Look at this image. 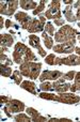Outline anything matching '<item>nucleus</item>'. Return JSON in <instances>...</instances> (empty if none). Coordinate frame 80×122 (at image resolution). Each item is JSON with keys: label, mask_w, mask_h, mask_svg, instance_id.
<instances>
[{"label": "nucleus", "mask_w": 80, "mask_h": 122, "mask_svg": "<svg viewBox=\"0 0 80 122\" xmlns=\"http://www.w3.org/2000/svg\"><path fill=\"white\" fill-rule=\"evenodd\" d=\"M38 97H41L43 100H47V101H55V102H59V103L68 104V105L77 104L78 102H80V97L76 95L74 92H71V93L61 92V93H58V94L42 92L38 94Z\"/></svg>", "instance_id": "2"}, {"label": "nucleus", "mask_w": 80, "mask_h": 122, "mask_svg": "<svg viewBox=\"0 0 80 122\" xmlns=\"http://www.w3.org/2000/svg\"><path fill=\"white\" fill-rule=\"evenodd\" d=\"M73 6H74V8H76V9H78L79 6H80V0H78V1H77L76 3L73 4Z\"/></svg>", "instance_id": "38"}, {"label": "nucleus", "mask_w": 80, "mask_h": 122, "mask_svg": "<svg viewBox=\"0 0 80 122\" xmlns=\"http://www.w3.org/2000/svg\"><path fill=\"white\" fill-rule=\"evenodd\" d=\"M14 44V38L9 33H1L0 34V45L1 47H11Z\"/></svg>", "instance_id": "16"}, {"label": "nucleus", "mask_w": 80, "mask_h": 122, "mask_svg": "<svg viewBox=\"0 0 80 122\" xmlns=\"http://www.w3.org/2000/svg\"><path fill=\"white\" fill-rule=\"evenodd\" d=\"M52 86H53V91L57 93H61V92H66L71 89V86L72 85L70 82H67V80L63 79V78H59V79L55 80L52 82Z\"/></svg>", "instance_id": "12"}, {"label": "nucleus", "mask_w": 80, "mask_h": 122, "mask_svg": "<svg viewBox=\"0 0 80 122\" xmlns=\"http://www.w3.org/2000/svg\"><path fill=\"white\" fill-rule=\"evenodd\" d=\"M0 61H1V64H4V65H12L13 62L10 58L6 57V55L4 53H0Z\"/></svg>", "instance_id": "27"}, {"label": "nucleus", "mask_w": 80, "mask_h": 122, "mask_svg": "<svg viewBox=\"0 0 80 122\" xmlns=\"http://www.w3.org/2000/svg\"><path fill=\"white\" fill-rule=\"evenodd\" d=\"M45 31H46L47 33H49L50 36H55V27H53V25L50 21H48V23L46 24V26H45Z\"/></svg>", "instance_id": "28"}, {"label": "nucleus", "mask_w": 80, "mask_h": 122, "mask_svg": "<svg viewBox=\"0 0 80 122\" xmlns=\"http://www.w3.org/2000/svg\"><path fill=\"white\" fill-rule=\"evenodd\" d=\"M61 1L60 0H52L48 5V9L45 12V17L48 19H59L62 18L61 14Z\"/></svg>", "instance_id": "6"}, {"label": "nucleus", "mask_w": 80, "mask_h": 122, "mask_svg": "<svg viewBox=\"0 0 80 122\" xmlns=\"http://www.w3.org/2000/svg\"><path fill=\"white\" fill-rule=\"evenodd\" d=\"M45 23H46V17L45 15H41L38 18H32L28 26L27 31L30 33H36V32H43L45 28Z\"/></svg>", "instance_id": "7"}, {"label": "nucleus", "mask_w": 80, "mask_h": 122, "mask_svg": "<svg viewBox=\"0 0 80 122\" xmlns=\"http://www.w3.org/2000/svg\"><path fill=\"white\" fill-rule=\"evenodd\" d=\"M76 43H61V44H57L52 47V51L58 54H68L72 55V53L75 51V47H76Z\"/></svg>", "instance_id": "10"}, {"label": "nucleus", "mask_w": 80, "mask_h": 122, "mask_svg": "<svg viewBox=\"0 0 80 122\" xmlns=\"http://www.w3.org/2000/svg\"><path fill=\"white\" fill-rule=\"evenodd\" d=\"M78 27H80V21H79V23H78Z\"/></svg>", "instance_id": "42"}, {"label": "nucleus", "mask_w": 80, "mask_h": 122, "mask_svg": "<svg viewBox=\"0 0 80 122\" xmlns=\"http://www.w3.org/2000/svg\"><path fill=\"white\" fill-rule=\"evenodd\" d=\"M45 8H46V1H45V0H41L40 3H38V5L36 6V9H35V10H33L32 14H33V15L41 14V13L45 10Z\"/></svg>", "instance_id": "26"}, {"label": "nucleus", "mask_w": 80, "mask_h": 122, "mask_svg": "<svg viewBox=\"0 0 80 122\" xmlns=\"http://www.w3.org/2000/svg\"><path fill=\"white\" fill-rule=\"evenodd\" d=\"M14 120L16 122H32L31 117L28 114H23V112H19L14 116Z\"/></svg>", "instance_id": "22"}, {"label": "nucleus", "mask_w": 80, "mask_h": 122, "mask_svg": "<svg viewBox=\"0 0 80 122\" xmlns=\"http://www.w3.org/2000/svg\"><path fill=\"white\" fill-rule=\"evenodd\" d=\"M76 18L80 21V6H79L78 9H77V12H76Z\"/></svg>", "instance_id": "35"}, {"label": "nucleus", "mask_w": 80, "mask_h": 122, "mask_svg": "<svg viewBox=\"0 0 80 122\" xmlns=\"http://www.w3.org/2000/svg\"><path fill=\"white\" fill-rule=\"evenodd\" d=\"M19 5V2L17 0H9V1H1L0 2V13L1 15L11 16L15 13Z\"/></svg>", "instance_id": "8"}, {"label": "nucleus", "mask_w": 80, "mask_h": 122, "mask_svg": "<svg viewBox=\"0 0 80 122\" xmlns=\"http://www.w3.org/2000/svg\"><path fill=\"white\" fill-rule=\"evenodd\" d=\"M12 57L13 61L19 65L24 62H27V61H38V58L34 55L33 51L21 42H17L14 45Z\"/></svg>", "instance_id": "1"}, {"label": "nucleus", "mask_w": 80, "mask_h": 122, "mask_svg": "<svg viewBox=\"0 0 80 122\" xmlns=\"http://www.w3.org/2000/svg\"><path fill=\"white\" fill-rule=\"evenodd\" d=\"M63 3H65L66 5H73V0H64Z\"/></svg>", "instance_id": "36"}, {"label": "nucleus", "mask_w": 80, "mask_h": 122, "mask_svg": "<svg viewBox=\"0 0 80 122\" xmlns=\"http://www.w3.org/2000/svg\"><path fill=\"white\" fill-rule=\"evenodd\" d=\"M72 92H80V72H77L74 78V84L71 86L70 89Z\"/></svg>", "instance_id": "21"}, {"label": "nucleus", "mask_w": 80, "mask_h": 122, "mask_svg": "<svg viewBox=\"0 0 80 122\" xmlns=\"http://www.w3.org/2000/svg\"><path fill=\"white\" fill-rule=\"evenodd\" d=\"M75 51H76V54H77V55H78V56H80V47H75Z\"/></svg>", "instance_id": "39"}, {"label": "nucleus", "mask_w": 80, "mask_h": 122, "mask_svg": "<svg viewBox=\"0 0 80 122\" xmlns=\"http://www.w3.org/2000/svg\"><path fill=\"white\" fill-rule=\"evenodd\" d=\"M26 112L31 117L32 122H48L46 117L42 116V115L33 107H28L27 109H26Z\"/></svg>", "instance_id": "15"}, {"label": "nucleus", "mask_w": 80, "mask_h": 122, "mask_svg": "<svg viewBox=\"0 0 80 122\" xmlns=\"http://www.w3.org/2000/svg\"><path fill=\"white\" fill-rule=\"evenodd\" d=\"M3 28V16H0V29Z\"/></svg>", "instance_id": "37"}, {"label": "nucleus", "mask_w": 80, "mask_h": 122, "mask_svg": "<svg viewBox=\"0 0 80 122\" xmlns=\"http://www.w3.org/2000/svg\"><path fill=\"white\" fill-rule=\"evenodd\" d=\"M78 34V30L70 25H64L55 33V41L58 43H76V36Z\"/></svg>", "instance_id": "3"}, {"label": "nucleus", "mask_w": 80, "mask_h": 122, "mask_svg": "<svg viewBox=\"0 0 80 122\" xmlns=\"http://www.w3.org/2000/svg\"><path fill=\"white\" fill-rule=\"evenodd\" d=\"M29 44L31 45L32 47H34V48L38 49L41 57H44V58L46 57V51H45V49L41 46V40L38 36L31 34V36H29Z\"/></svg>", "instance_id": "14"}, {"label": "nucleus", "mask_w": 80, "mask_h": 122, "mask_svg": "<svg viewBox=\"0 0 80 122\" xmlns=\"http://www.w3.org/2000/svg\"><path fill=\"white\" fill-rule=\"evenodd\" d=\"M78 36V41L80 42V33H79V34H78V36Z\"/></svg>", "instance_id": "41"}, {"label": "nucleus", "mask_w": 80, "mask_h": 122, "mask_svg": "<svg viewBox=\"0 0 80 122\" xmlns=\"http://www.w3.org/2000/svg\"><path fill=\"white\" fill-rule=\"evenodd\" d=\"M63 73L60 71H50V70H46L40 75L38 79L41 82L46 81V80H57L62 77Z\"/></svg>", "instance_id": "11"}, {"label": "nucleus", "mask_w": 80, "mask_h": 122, "mask_svg": "<svg viewBox=\"0 0 80 122\" xmlns=\"http://www.w3.org/2000/svg\"><path fill=\"white\" fill-rule=\"evenodd\" d=\"M13 25H14V24H13L10 19H6V20H5V28H6V29H10V27H11V26H13Z\"/></svg>", "instance_id": "34"}, {"label": "nucleus", "mask_w": 80, "mask_h": 122, "mask_svg": "<svg viewBox=\"0 0 80 122\" xmlns=\"http://www.w3.org/2000/svg\"><path fill=\"white\" fill-rule=\"evenodd\" d=\"M10 100V97L6 95H0V104H5Z\"/></svg>", "instance_id": "33"}, {"label": "nucleus", "mask_w": 80, "mask_h": 122, "mask_svg": "<svg viewBox=\"0 0 80 122\" xmlns=\"http://www.w3.org/2000/svg\"><path fill=\"white\" fill-rule=\"evenodd\" d=\"M20 88L24 90L28 91L29 93H32L33 95H38L36 92V86L33 81H29V80H24L20 84Z\"/></svg>", "instance_id": "17"}, {"label": "nucleus", "mask_w": 80, "mask_h": 122, "mask_svg": "<svg viewBox=\"0 0 80 122\" xmlns=\"http://www.w3.org/2000/svg\"><path fill=\"white\" fill-rule=\"evenodd\" d=\"M55 59H56L55 54H49L48 56L45 57V61H46V63L49 65H55Z\"/></svg>", "instance_id": "30"}, {"label": "nucleus", "mask_w": 80, "mask_h": 122, "mask_svg": "<svg viewBox=\"0 0 80 122\" xmlns=\"http://www.w3.org/2000/svg\"><path fill=\"white\" fill-rule=\"evenodd\" d=\"M48 122H72V120L67 118H50Z\"/></svg>", "instance_id": "31"}, {"label": "nucleus", "mask_w": 80, "mask_h": 122, "mask_svg": "<svg viewBox=\"0 0 80 122\" xmlns=\"http://www.w3.org/2000/svg\"><path fill=\"white\" fill-rule=\"evenodd\" d=\"M15 19H16L18 23H20V26L23 29L27 30L32 17L30 16L29 14H27L26 12H17L16 14H15Z\"/></svg>", "instance_id": "13"}, {"label": "nucleus", "mask_w": 80, "mask_h": 122, "mask_svg": "<svg viewBox=\"0 0 80 122\" xmlns=\"http://www.w3.org/2000/svg\"><path fill=\"white\" fill-rule=\"evenodd\" d=\"M42 38H43V41H44V44L46 46L47 49H52L53 47V39L51 38L50 36H48L46 31H43L42 33Z\"/></svg>", "instance_id": "20"}, {"label": "nucleus", "mask_w": 80, "mask_h": 122, "mask_svg": "<svg viewBox=\"0 0 80 122\" xmlns=\"http://www.w3.org/2000/svg\"><path fill=\"white\" fill-rule=\"evenodd\" d=\"M0 74L3 77H10L11 74H12V67L10 65L0 64Z\"/></svg>", "instance_id": "23"}, {"label": "nucleus", "mask_w": 80, "mask_h": 122, "mask_svg": "<svg viewBox=\"0 0 80 122\" xmlns=\"http://www.w3.org/2000/svg\"><path fill=\"white\" fill-rule=\"evenodd\" d=\"M11 78H12V79L14 80L15 84L18 85V86H20V84L23 82V81H21V80H23V74L20 73V71H19V70H15V71L13 72Z\"/></svg>", "instance_id": "24"}, {"label": "nucleus", "mask_w": 80, "mask_h": 122, "mask_svg": "<svg viewBox=\"0 0 80 122\" xmlns=\"http://www.w3.org/2000/svg\"><path fill=\"white\" fill-rule=\"evenodd\" d=\"M55 65H80V56L78 55H70L67 57L60 58L56 57Z\"/></svg>", "instance_id": "9"}, {"label": "nucleus", "mask_w": 80, "mask_h": 122, "mask_svg": "<svg viewBox=\"0 0 80 122\" xmlns=\"http://www.w3.org/2000/svg\"><path fill=\"white\" fill-rule=\"evenodd\" d=\"M63 15L65 16L68 23H74L77 20L76 15H74V13H73V5H66V8L63 10Z\"/></svg>", "instance_id": "18"}, {"label": "nucleus", "mask_w": 80, "mask_h": 122, "mask_svg": "<svg viewBox=\"0 0 80 122\" xmlns=\"http://www.w3.org/2000/svg\"><path fill=\"white\" fill-rule=\"evenodd\" d=\"M10 33H11V34H14L15 31H13V30H10Z\"/></svg>", "instance_id": "40"}, {"label": "nucleus", "mask_w": 80, "mask_h": 122, "mask_svg": "<svg viewBox=\"0 0 80 122\" xmlns=\"http://www.w3.org/2000/svg\"><path fill=\"white\" fill-rule=\"evenodd\" d=\"M19 71L23 74V76L31 79H36L40 77L41 70H42V63L33 62V61H27L19 65Z\"/></svg>", "instance_id": "4"}, {"label": "nucleus", "mask_w": 80, "mask_h": 122, "mask_svg": "<svg viewBox=\"0 0 80 122\" xmlns=\"http://www.w3.org/2000/svg\"><path fill=\"white\" fill-rule=\"evenodd\" d=\"M19 5L23 10H35L36 6L38 5V2L33 1V0H20L19 1Z\"/></svg>", "instance_id": "19"}, {"label": "nucleus", "mask_w": 80, "mask_h": 122, "mask_svg": "<svg viewBox=\"0 0 80 122\" xmlns=\"http://www.w3.org/2000/svg\"><path fill=\"white\" fill-rule=\"evenodd\" d=\"M76 73L77 72H75V71H70V72H67V73L63 74V75H62V78L65 79V80H67V81H70V80H73L75 78Z\"/></svg>", "instance_id": "29"}, {"label": "nucleus", "mask_w": 80, "mask_h": 122, "mask_svg": "<svg viewBox=\"0 0 80 122\" xmlns=\"http://www.w3.org/2000/svg\"><path fill=\"white\" fill-rule=\"evenodd\" d=\"M40 89L44 92H47V91H50V92H53V86L52 82L50 81H43L41 82L40 85Z\"/></svg>", "instance_id": "25"}, {"label": "nucleus", "mask_w": 80, "mask_h": 122, "mask_svg": "<svg viewBox=\"0 0 80 122\" xmlns=\"http://www.w3.org/2000/svg\"><path fill=\"white\" fill-rule=\"evenodd\" d=\"M64 23H65V20H64L63 18H59V19H55V25L56 26H64Z\"/></svg>", "instance_id": "32"}, {"label": "nucleus", "mask_w": 80, "mask_h": 122, "mask_svg": "<svg viewBox=\"0 0 80 122\" xmlns=\"http://www.w3.org/2000/svg\"><path fill=\"white\" fill-rule=\"evenodd\" d=\"M25 110V104L16 99H11L4 104L3 112L9 118H12V114L14 112H23Z\"/></svg>", "instance_id": "5"}]
</instances>
